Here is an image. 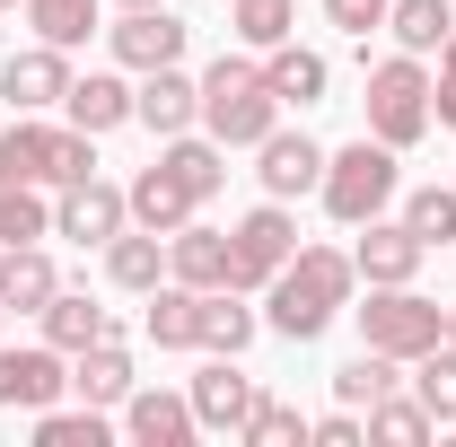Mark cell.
I'll list each match as a JSON object with an SVG mask.
<instances>
[{
  "instance_id": "1",
  "label": "cell",
  "mask_w": 456,
  "mask_h": 447,
  "mask_svg": "<svg viewBox=\"0 0 456 447\" xmlns=\"http://www.w3.org/2000/svg\"><path fill=\"white\" fill-rule=\"evenodd\" d=\"M351 280H360V264H351L342 246H298L281 272L264 280V325L281 342H316L342 307H351Z\"/></svg>"
},
{
  "instance_id": "2",
  "label": "cell",
  "mask_w": 456,
  "mask_h": 447,
  "mask_svg": "<svg viewBox=\"0 0 456 447\" xmlns=\"http://www.w3.org/2000/svg\"><path fill=\"white\" fill-rule=\"evenodd\" d=\"M273 123H281V97H273L264 61L220 53L211 70H202V132H211L220 150H255V141H264Z\"/></svg>"
},
{
  "instance_id": "3",
  "label": "cell",
  "mask_w": 456,
  "mask_h": 447,
  "mask_svg": "<svg viewBox=\"0 0 456 447\" xmlns=\"http://www.w3.org/2000/svg\"><path fill=\"white\" fill-rule=\"evenodd\" d=\"M395 184H403L395 150H387L378 132H360L351 150H325V184H316V202H325L342 228H360V220H378V211L395 202Z\"/></svg>"
},
{
  "instance_id": "4",
  "label": "cell",
  "mask_w": 456,
  "mask_h": 447,
  "mask_svg": "<svg viewBox=\"0 0 456 447\" xmlns=\"http://www.w3.org/2000/svg\"><path fill=\"white\" fill-rule=\"evenodd\" d=\"M360 342H369V351H387V360H421V351H439V342H448V307H439V298H421L412 280L369 289V307H360Z\"/></svg>"
},
{
  "instance_id": "5",
  "label": "cell",
  "mask_w": 456,
  "mask_h": 447,
  "mask_svg": "<svg viewBox=\"0 0 456 447\" xmlns=\"http://www.w3.org/2000/svg\"><path fill=\"white\" fill-rule=\"evenodd\" d=\"M360 106H369V132H378L387 150H412V141L430 132V70H421V53L378 61L369 88H360Z\"/></svg>"
},
{
  "instance_id": "6",
  "label": "cell",
  "mask_w": 456,
  "mask_h": 447,
  "mask_svg": "<svg viewBox=\"0 0 456 447\" xmlns=\"http://www.w3.org/2000/svg\"><path fill=\"white\" fill-rule=\"evenodd\" d=\"M228 255H237V289H264V280H273L289 255H298V220H289V202L246 211V220L228 228Z\"/></svg>"
},
{
  "instance_id": "7",
  "label": "cell",
  "mask_w": 456,
  "mask_h": 447,
  "mask_svg": "<svg viewBox=\"0 0 456 447\" xmlns=\"http://www.w3.org/2000/svg\"><path fill=\"white\" fill-rule=\"evenodd\" d=\"M70 386V351L53 342H0V412H45Z\"/></svg>"
},
{
  "instance_id": "8",
  "label": "cell",
  "mask_w": 456,
  "mask_h": 447,
  "mask_svg": "<svg viewBox=\"0 0 456 447\" xmlns=\"http://www.w3.org/2000/svg\"><path fill=\"white\" fill-rule=\"evenodd\" d=\"M184 403H193V421L202 430H228V439H246V421H255V403H264V386L228 360V351H211V369L184 386Z\"/></svg>"
},
{
  "instance_id": "9",
  "label": "cell",
  "mask_w": 456,
  "mask_h": 447,
  "mask_svg": "<svg viewBox=\"0 0 456 447\" xmlns=\"http://www.w3.org/2000/svg\"><path fill=\"white\" fill-rule=\"evenodd\" d=\"M123 228H132V202H123V184H106V175H79V184H61V202H53V237L106 246V237H123Z\"/></svg>"
},
{
  "instance_id": "10",
  "label": "cell",
  "mask_w": 456,
  "mask_h": 447,
  "mask_svg": "<svg viewBox=\"0 0 456 447\" xmlns=\"http://www.w3.org/2000/svg\"><path fill=\"white\" fill-rule=\"evenodd\" d=\"M70 79H79V70H70V53H61V45H45V36H36L27 53H9V61H0V97H9L18 114L61 106V97H70Z\"/></svg>"
},
{
  "instance_id": "11",
  "label": "cell",
  "mask_w": 456,
  "mask_h": 447,
  "mask_svg": "<svg viewBox=\"0 0 456 447\" xmlns=\"http://www.w3.org/2000/svg\"><path fill=\"white\" fill-rule=\"evenodd\" d=\"M106 45L123 70H167V61H184V18L175 9H123L106 27Z\"/></svg>"
},
{
  "instance_id": "12",
  "label": "cell",
  "mask_w": 456,
  "mask_h": 447,
  "mask_svg": "<svg viewBox=\"0 0 456 447\" xmlns=\"http://www.w3.org/2000/svg\"><path fill=\"white\" fill-rule=\"evenodd\" d=\"M351 264H360V280H369V289H395V280H412L421 264H430V246H421L403 220H387V211H378V220H360Z\"/></svg>"
},
{
  "instance_id": "13",
  "label": "cell",
  "mask_w": 456,
  "mask_h": 447,
  "mask_svg": "<svg viewBox=\"0 0 456 447\" xmlns=\"http://www.w3.org/2000/svg\"><path fill=\"white\" fill-rule=\"evenodd\" d=\"M255 158H264V193H273V202H298V193H316V184H325V150H316V141H307V132H281V123H273V132H264V141H255Z\"/></svg>"
},
{
  "instance_id": "14",
  "label": "cell",
  "mask_w": 456,
  "mask_h": 447,
  "mask_svg": "<svg viewBox=\"0 0 456 447\" xmlns=\"http://www.w3.org/2000/svg\"><path fill=\"white\" fill-rule=\"evenodd\" d=\"M132 123H150L159 141H175V132H193L202 123V79H184V70H141V88H132Z\"/></svg>"
},
{
  "instance_id": "15",
  "label": "cell",
  "mask_w": 456,
  "mask_h": 447,
  "mask_svg": "<svg viewBox=\"0 0 456 447\" xmlns=\"http://www.w3.org/2000/svg\"><path fill=\"white\" fill-rule=\"evenodd\" d=\"M167 280H184V289H237V255H228V228L184 220V228L167 237Z\"/></svg>"
},
{
  "instance_id": "16",
  "label": "cell",
  "mask_w": 456,
  "mask_h": 447,
  "mask_svg": "<svg viewBox=\"0 0 456 447\" xmlns=\"http://www.w3.org/2000/svg\"><path fill=\"white\" fill-rule=\"evenodd\" d=\"M123 439H141V447H193V439H202V421H193L184 394L132 386V394H123Z\"/></svg>"
},
{
  "instance_id": "17",
  "label": "cell",
  "mask_w": 456,
  "mask_h": 447,
  "mask_svg": "<svg viewBox=\"0 0 456 447\" xmlns=\"http://www.w3.org/2000/svg\"><path fill=\"white\" fill-rule=\"evenodd\" d=\"M123 202H132V228H159V237H175V228L202 211V202L184 193V175H175L167 158H150V167L132 175V184H123Z\"/></svg>"
},
{
  "instance_id": "18",
  "label": "cell",
  "mask_w": 456,
  "mask_h": 447,
  "mask_svg": "<svg viewBox=\"0 0 456 447\" xmlns=\"http://www.w3.org/2000/svg\"><path fill=\"white\" fill-rule=\"evenodd\" d=\"M141 386V369H132V351H123V342H88V351H70V394H79V403H123V394Z\"/></svg>"
},
{
  "instance_id": "19",
  "label": "cell",
  "mask_w": 456,
  "mask_h": 447,
  "mask_svg": "<svg viewBox=\"0 0 456 447\" xmlns=\"http://www.w3.org/2000/svg\"><path fill=\"white\" fill-rule=\"evenodd\" d=\"M61 114H70L79 132H97V141H106V132L132 123V79H123V70H88V79H70Z\"/></svg>"
},
{
  "instance_id": "20",
  "label": "cell",
  "mask_w": 456,
  "mask_h": 447,
  "mask_svg": "<svg viewBox=\"0 0 456 447\" xmlns=\"http://www.w3.org/2000/svg\"><path fill=\"white\" fill-rule=\"evenodd\" d=\"M141 334L159 342V351H202V289L159 280V289H150V316H141Z\"/></svg>"
},
{
  "instance_id": "21",
  "label": "cell",
  "mask_w": 456,
  "mask_h": 447,
  "mask_svg": "<svg viewBox=\"0 0 456 447\" xmlns=\"http://www.w3.org/2000/svg\"><path fill=\"white\" fill-rule=\"evenodd\" d=\"M36 325H45V342H53V351H88V342L114 334V316L88 298V289H53V298L36 307Z\"/></svg>"
},
{
  "instance_id": "22",
  "label": "cell",
  "mask_w": 456,
  "mask_h": 447,
  "mask_svg": "<svg viewBox=\"0 0 456 447\" xmlns=\"http://www.w3.org/2000/svg\"><path fill=\"white\" fill-rule=\"evenodd\" d=\"M53 289H61V272H53L45 246H0V307L9 316H36Z\"/></svg>"
},
{
  "instance_id": "23",
  "label": "cell",
  "mask_w": 456,
  "mask_h": 447,
  "mask_svg": "<svg viewBox=\"0 0 456 447\" xmlns=\"http://www.w3.org/2000/svg\"><path fill=\"white\" fill-rule=\"evenodd\" d=\"M106 272H114V289H159V280H167V237H159V228L106 237Z\"/></svg>"
},
{
  "instance_id": "24",
  "label": "cell",
  "mask_w": 456,
  "mask_h": 447,
  "mask_svg": "<svg viewBox=\"0 0 456 447\" xmlns=\"http://www.w3.org/2000/svg\"><path fill=\"white\" fill-rule=\"evenodd\" d=\"M264 334V316L246 307V289H202V351H246V342Z\"/></svg>"
},
{
  "instance_id": "25",
  "label": "cell",
  "mask_w": 456,
  "mask_h": 447,
  "mask_svg": "<svg viewBox=\"0 0 456 447\" xmlns=\"http://www.w3.org/2000/svg\"><path fill=\"white\" fill-rule=\"evenodd\" d=\"M264 79H273L281 106H316L334 70H325V53H307V45H273V53H264Z\"/></svg>"
},
{
  "instance_id": "26",
  "label": "cell",
  "mask_w": 456,
  "mask_h": 447,
  "mask_svg": "<svg viewBox=\"0 0 456 447\" xmlns=\"http://www.w3.org/2000/svg\"><path fill=\"white\" fill-rule=\"evenodd\" d=\"M45 158H53V123L18 114V123L0 132V193H9V184H45Z\"/></svg>"
},
{
  "instance_id": "27",
  "label": "cell",
  "mask_w": 456,
  "mask_h": 447,
  "mask_svg": "<svg viewBox=\"0 0 456 447\" xmlns=\"http://www.w3.org/2000/svg\"><path fill=\"white\" fill-rule=\"evenodd\" d=\"M448 27H456L448 0H387V36H395L403 53H439V45H448Z\"/></svg>"
},
{
  "instance_id": "28",
  "label": "cell",
  "mask_w": 456,
  "mask_h": 447,
  "mask_svg": "<svg viewBox=\"0 0 456 447\" xmlns=\"http://www.w3.org/2000/svg\"><path fill=\"white\" fill-rule=\"evenodd\" d=\"M159 158H167V167L184 175V193H193V202H211V193L228 184V150H220V141H193V132H175Z\"/></svg>"
},
{
  "instance_id": "29",
  "label": "cell",
  "mask_w": 456,
  "mask_h": 447,
  "mask_svg": "<svg viewBox=\"0 0 456 447\" xmlns=\"http://www.w3.org/2000/svg\"><path fill=\"white\" fill-rule=\"evenodd\" d=\"M395 369H403V360H387V351H369V342H360V360H342V369H334V394L351 403V412H369L378 394H395V386H403Z\"/></svg>"
},
{
  "instance_id": "30",
  "label": "cell",
  "mask_w": 456,
  "mask_h": 447,
  "mask_svg": "<svg viewBox=\"0 0 456 447\" xmlns=\"http://www.w3.org/2000/svg\"><path fill=\"white\" fill-rule=\"evenodd\" d=\"M430 430H439V421H430L421 394H378V403H369V439H387V447H421Z\"/></svg>"
},
{
  "instance_id": "31",
  "label": "cell",
  "mask_w": 456,
  "mask_h": 447,
  "mask_svg": "<svg viewBox=\"0 0 456 447\" xmlns=\"http://www.w3.org/2000/svg\"><path fill=\"white\" fill-rule=\"evenodd\" d=\"M289 0H228V36L237 45H255V53H273V45H289Z\"/></svg>"
},
{
  "instance_id": "32",
  "label": "cell",
  "mask_w": 456,
  "mask_h": 447,
  "mask_svg": "<svg viewBox=\"0 0 456 447\" xmlns=\"http://www.w3.org/2000/svg\"><path fill=\"white\" fill-rule=\"evenodd\" d=\"M36 439L45 447H106L114 439V421H106V403H79V412H36Z\"/></svg>"
},
{
  "instance_id": "33",
  "label": "cell",
  "mask_w": 456,
  "mask_h": 447,
  "mask_svg": "<svg viewBox=\"0 0 456 447\" xmlns=\"http://www.w3.org/2000/svg\"><path fill=\"white\" fill-rule=\"evenodd\" d=\"M27 27L45 36V45H88V27H97V0H27Z\"/></svg>"
},
{
  "instance_id": "34",
  "label": "cell",
  "mask_w": 456,
  "mask_h": 447,
  "mask_svg": "<svg viewBox=\"0 0 456 447\" xmlns=\"http://www.w3.org/2000/svg\"><path fill=\"white\" fill-rule=\"evenodd\" d=\"M36 237H53V202L36 184H9L0 193V246H36Z\"/></svg>"
},
{
  "instance_id": "35",
  "label": "cell",
  "mask_w": 456,
  "mask_h": 447,
  "mask_svg": "<svg viewBox=\"0 0 456 447\" xmlns=\"http://www.w3.org/2000/svg\"><path fill=\"white\" fill-rule=\"evenodd\" d=\"M403 228H412L421 246H448L456 237V184H421V193L403 202Z\"/></svg>"
},
{
  "instance_id": "36",
  "label": "cell",
  "mask_w": 456,
  "mask_h": 447,
  "mask_svg": "<svg viewBox=\"0 0 456 447\" xmlns=\"http://www.w3.org/2000/svg\"><path fill=\"white\" fill-rule=\"evenodd\" d=\"M412 394L430 403V421H456V351H448V342L412 360Z\"/></svg>"
},
{
  "instance_id": "37",
  "label": "cell",
  "mask_w": 456,
  "mask_h": 447,
  "mask_svg": "<svg viewBox=\"0 0 456 447\" xmlns=\"http://www.w3.org/2000/svg\"><path fill=\"white\" fill-rule=\"evenodd\" d=\"M79 175H97V132L61 123V132H53V158H45V184H79Z\"/></svg>"
},
{
  "instance_id": "38",
  "label": "cell",
  "mask_w": 456,
  "mask_h": 447,
  "mask_svg": "<svg viewBox=\"0 0 456 447\" xmlns=\"http://www.w3.org/2000/svg\"><path fill=\"white\" fill-rule=\"evenodd\" d=\"M246 439H255V447H298V439H307V421H298V403L264 394V403H255V421H246Z\"/></svg>"
},
{
  "instance_id": "39",
  "label": "cell",
  "mask_w": 456,
  "mask_h": 447,
  "mask_svg": "<svg viewBox=\"0 0 456 447\" xmlns=\"http://www.w3.org/2000/svg\"><path fill=\"white\" fill-rule=\"evenodd\" d=\"M430 123H448V132H456V27H448V45H439V79H430Z\"/></svg>"
},
{
  "instance_id": "40",
  "label": "cell",
  "mask_w": 456,
  "mask_h": 447,
  "mask_svg": "<svg viewBox=\"0 0 456 447\" xmlns=\"http://www.w3.org/2000/svg\"><path fill=\"white\" fill-rule=\"evenodd\" d=\"M307 439H316V447H360V439H369V412L342 403V412H325V421H307Z\"/></svg>"
},
{
  "instance_id": "41",
  "label": "cell",
  "mask_w": 456,
  "mask_h": 447,
  "mask_svg": "<svg viewBox=\"0 0 456 447\" xmlns=\"http://www.w3.org/2000/svg\"><path fill=\"white\" fill-rule=\"evenodd\" d=\"M325 18H334L342 36H378L387 27V0H325Z\"/></svg>"
},
{
  "instance_id": "42",
  "label": "cell",
  "mask_w": 456,
  "mask_h": 447,
  "mask_svg": "<svg viewBox=\"0 0 456 447\" xmlns=\"http://www.w3.org/2000/svg\"><path fill=\"white\" fill-rule=\"evenodd\" d=\"M448 351H456V298H448Z\"/></svg>"
},
{
  "instance_id": "43",
  "label": "cell",
  "mask_w": 456,
  "mask_h": 447,
  "mask_svg": "<svg viewBox=\"0 0 456 447\" xmlns=\"http://www.w3.org/2000/svg\"><path fill=\"white\" fill-rule=\"evenodd\" d=\"M123 9H167V0H123Z\"/></svg>"
},
{
  "instance_id": "44",
  "label": "cell",
  "mask_w": 456,
  "mask_h": 447,
  "mask_svg": "<svg viewBox=\"0 0 456 447\" xmlns=\"http://www.w3.org/2000/svg\"><path fill=\"white\" fill-rule=\"evenodd\" d=\"M0 325H9V307H0Z\"/></svg>"
},
{
  "instance_id": "45",
  "label": "cell",
  "mask_w": 456,
  "mask_h": 447,
  "mask_svg": "<svg viewBox=\"0 0 456 447\" xmlns=\"http://www.w3.org/2000/svg\"><path fill=\"white\" fill-rule=\"evenodd\" d=\"M0 9H18V0H0Z\"/></svg>"
}]
</instances>
